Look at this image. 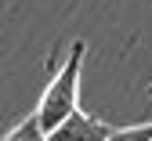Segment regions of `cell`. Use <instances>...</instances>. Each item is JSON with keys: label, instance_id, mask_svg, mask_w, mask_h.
Masks as SVG:
<instances>
[{"label": "cell", "instance_id": "3", "mask_svg": "<svg viewBox=\"0 0 152 141\" xmlns=\"http://www.w3.org/2000/svg\"><path fill=\"white\" fill-rule=\"evenodd\" d=\"M4 141H51V134L44 130L40 116L33 112V116H26V119H22V123H18V127H15V130L4 137Z\"/></svg>", "mask_w": 152, "mask_h": 141}, {"label": "cell", "instance_id": "4", "mask_svg": "<svg viewBox=\"0 0 152 141\" xmlns=\"http://www.w3.org/2000/svg\"><path fill=\"white\" fill-rule=\"evenodd\" d=\"M109 141H152V123H141V127H116V130H109Z\"/></svg>", "mask_w": 152, "mask_h": 141}, {"label": "cell", "instance_id": "2", "mask_svg": "<svg viewBox=\"0 0 152 141\" xmlns=\"http://www.w3.org/2000/svg\"><path fill=\"white\" fill-rule=\"evenodd\" d=\"M109 130H112V127H105V123H98L94 116H87V112L76 109L65 123L51 134V141H109Z\"/></svg>", "mask_w": 152, "mask_h": 141}, {"label": "cell", "instance_id": "1", "mask_svg": "<svg viewBox=\"0 0 152 141\" xmlns=\"http://www.w3.org/2000/svg\"><path fill=\"white\" fill-rule=\"evenodd\" d=\"M83 54H87V44H83V40H72L65 62L54 69L51 83H47V91L40 98L36 116H40V123H44L47 134H54L76 109H80V69H83Z\"/></svg>", "mask_w": 152, "mask_h": 141}, {"label": "cell", "instance_id": "5", "mask_svg": "<svg viewBox=\"0 0 152 141\" xmlns=\"http://www.w3.org/2000/svg\"><path fill=\"white\" fill-rule=\"evenodd\" d=\"M148 91H152V87H148Z\"/></svg>", "mask_w": 152, "mask_h": 141}]
</instances>
